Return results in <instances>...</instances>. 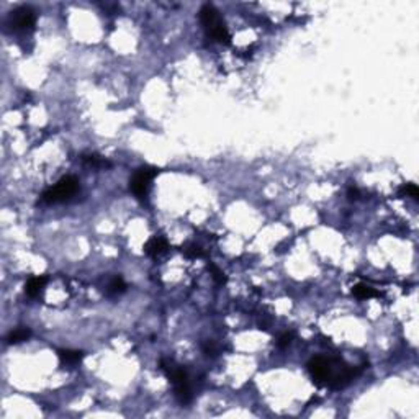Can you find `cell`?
<instances>
[{"label":"cell","instance_id":"7","mask_svg":"<svg viewBox=\"0 0 419 419\" xmlns=\"http://www.w3.org/2000/svg\"><path fill=\"white\" fill-rule=\"evenodd\" d=\"M165 251H167V241L164 238H160V236H154V238L149 239L146 246H144V252L151 257H157L160 254H164Z\"/></svg>","mask_w":419,"mask_h":419},{"label":"cell","instance_id":"17","mask_svg":"<svg viewBox=\"0 0 419 419\" xmlns=\"http://www.w3.org/2000/svg\"><path fill=\"white\" fill-rule=\"evenodd\" d=\"M292 339H293V332H285V334H282L280 337H278L277 346L280 347V349H285V347L290 346V344H292Z\"/></svg>","mask_w":419,"mask_h":419},{"label":"cell","instance_id":"13","mask_svg":"<svg viewBox=\"0 0 419 419\" xmlns=\"http://www.w3.org/2000/svg\"><path fill=\"white\" fill-rule=\"evenodd\" d=\"M82 160L85 164H89V165H92V167H108V162L104 159H100L99 156H95V154H84L82 156Z\"/></svg>","mask_w":419,"mask_h":419},{"label":"cell","instance_id":"8","mask_svg":"<svg viewBox=\"0 0 419 419\" xmlns=\"http://www.w3.org/2000/svg\"><path fill=\"white\" fill-rule=\"evenodd\" d=\"M46 282H48V277H45V275H41V277H31L30 280L26 282V285H25L26 295H28V297H31V298L40 297V293L43 292V288H45Z\"/></svg>","mask_w":419,"mask_h":419},{"label":"cell","instance_id":"1","mask_svg":"<svg viewBox=\"0 0 419 419\" xmlns=\"http://www.w3.org/2000/svg\"><path fill=\"white\" fill-rule=\"evenodd\" d=\"M200 20L203 26L207 28L208 35L211 36L214 41L223 43V45H229L231 43V36L228 33V28L224 26V21L219 17L218 10L213 7V5H203L200 10Z\"/></svg>","mask_w":419,"mask_h":419},{"label":"cell","instance_id":"16","mask_svg":"<svg viewBox=\"0 0 419 419\" xmlns=\"http://www.w3.org/2000/svg\"><path fill=\"white\" fill-rule=\"evenodd\" d=\"M401 195H408V197H411L413 200H418L419 190H418V187L415 184H408V185H405L401 189Z\"/></svg>","mask_w":419,"mask_h":419},{"label":"cell","instance_id":"9","mask_svg":"<svg viewBox=\"0 0 419 419\" xmlns=\"http://www.w3.org/2000/svg\"><path fill=\"white\" fill-rule=\"evenodd\" d=\"M59 361H61L64 365H77L80 364L84 357V352L80 351H71V349H62V351L57 352Z\"/></svg>","mask_w":419,"mask_h":419},{"label":"cell","instance_id":"12","mask_svg":"<svg viewBox=\"0 0 419 419\" xmlns=\"http://www.w3.org/2000/svg\"><path fill=\"white\" fill-rule=\"evenodd\" d=\"M30 336H31V331L28 329V327H18V329L12 331L7 336V342L8 344H20V342L28 339Z\"/></svg>","mask_w":419,"mask_h":419},{"label":"cell","instance_id":"14","mask_svg":"<svg viewBox=\"0 0 419 419\" xmlns=\"http://www.w3.org/2000/svg\"><path fill=\"white\" fill-rule=\"evenodd\" d=\"M182 252L189 257V259H197V257H202L203 256V251L200 246H197V244H187L182 248Z\"/></svg>","mask_w":419,"mask_h":419},{"label":"cell","instance_id":"10","mask_svg":"<svg viewBox=\"0 0 419 419\" xmlns=\"http://www.w3.org/2000/svg\"><path fill=\"white\" fill-rule=\"evenodd\" d=\"M352 295L359 300H368V298H373L377 297V290L372 288L370 285H365V283H359L352 288Z\"/></svg>","mask_w":419,"mask_h":419},{"label":"cell","instance_id":"2","mask_svg":"<svg viewBox=\"0 0 419 419\" xmlns=\"http://www.w3.org/2000/svg\"><path fill=\"white\" fill-rule=\"evenodd\" d=\"M160 368L167 373L169 380L174 385L175 390V396L182 405H189L192 401V390H190V383H189V377H187V372L184 368L177 367L170 361H160Z\"/></svg>","mask_w":419,"mask_h":419},{"label":"cell","instance_id":"3","mask_svg":"<svg viewBox=\"0 0 419 419\" xmlns=\"http://www.w3.org/2000/svg\"><path fill=\"white\" fill-rule=\"evenodd\" d=\"M79 189H80V185L76 177H72V175L62 177L54 187H50L48 190H45V193L41 195V200L45 203L67 202V200H71L74 195H77Z\"/></svg>","mask_w":419,"mask_h":419},{"label":"cell","instance_id":"4","mask_svg":"<svg viewBox=\"0 0 419 419\" xmlns=\"http://www.w3.org/2000/svg\"><path fill=\"white\" fill-rule=\"evenodd\" d=\"M156 174H157V169H153V167L138 169L130 179V190L138 198H146L149 187H151V180L154 179Z\"/></svg>","mask_w":419,"mask_h":419},{"label":"cell","instance_id":"11","mask_svg":"<svg viewBox=\"0 0 419 419\" xmlns=\"http://www.w3.org/2000/svg\"><path fill=\"white\" fill-rule=\"evenodd\" d=\"M125 292H126V283L121 277L111 278L108 287H106V293H108V297H118V295H121Z\"/></svg>","mask_w":419,"mask_h":419},{"label":"cell","instance_id":"18","mask_svg":"<svg viewBox=\"0 0 419 419\" xmlns=\"http://www.w3.org/2000/svg\"><path fill=\"white\" fill-rule=\"evenodd\" d=\"M203 352H205L207 356H214V354H216V349H214L211 342H207V344H203Z\"/></svg>","mask_w":419,"mask_h":419},{"label":"cell","instance_id":"19","mask_svg":"<svg viewBox=\"0 0 419 419\" xmlns=\"http://www.w3.org/2000/svg\"><path fill=\"white\" fill-rule=\"evenodd\" d=\"M359 195H361V192H359L357 189H354V187H351V189L347 190V197H349V200H357Z\"/></svg>","mask_w":419,"mask_h":419},{"label":"cell","instance_id":"6","mask_svg":"<svg viewBox=\"0 0 419 419\" xmlns=\"http://www.w3.org/2000/svg\"><path fill=\"white\" fill-rule=\"evenodd\" d=\"M306 367H308V372L316 385L318 386L327 385V377H329V359L313 357Z\"/></svg>","mask_w":419,"mask_h":419},{"label":"cell","instance_id":"15","mask_svg":"<svg viewBox=\"0 0 419 419\" xmlns=\"http://www.w3.org/2000/svg\"><path fill=\"white\" fill-rule=\"evenodd\" d=\"M208 270H211L213 273V278H214V282L218 283V285H223L224 282H226V277H224V273L219 270V268L216 265H213V264H208Z\"/></svg>","mask_w":419,"mask_h":419},{"label":"cell","instance_id":"5","mask_svg":"<svg viewBox=\"0 0 419 419\" xmlns=\"http://www.w3.org/2000/svg\"><path fill=\"white\" fill-rule=\"evenodd\" d=\"M35 12L30 7H20L10 15V26L15 31H28L35 26Z\"/></svg>","mask_w":419,"mask_h":419}]
</instances>
